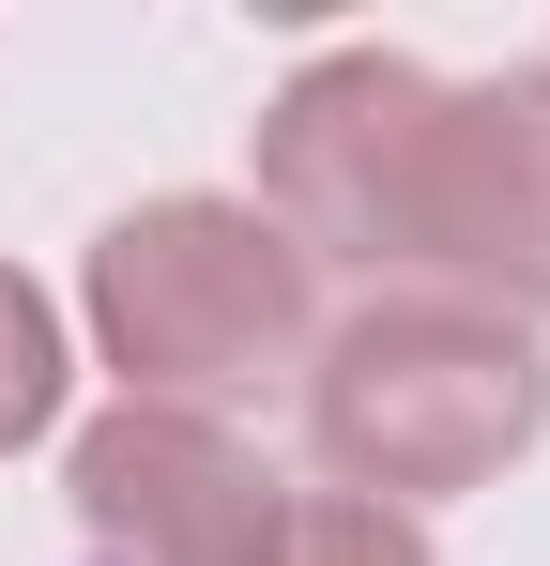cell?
Instances as JSON below:
<instances>
[{"mask_svg":"<svg viewBox=\"0 0 550 566\" xmlns=\"http://www.w3.org/2000/svg\"><path fill=\"white\" fill-rule=\"evenodd\" d=\"M306 444L352 505H458L505 460L550 444V353L536 322L458 306V291H367L306 353Z\"/></svg>","mask_w":550,"mask_h":566,"instance_id":"1","label":"cell"},{"mask_svg":"<svg viewBox=\"0 0 550 566\" xmlns=\"http://www.w3.org/2000/svg\"><path fill=\"white\" fill-rule=\"evenodd\" d=\"M77 322H92V368L123 398L214 413V398H245V382L321 353V276H306V245L275 230L261 199L169 185V199H138V214L92 230Z\"/></svg>","mask_w":550,"mask_h":566,"instance_id":"2","label":"cell"},{"mask_svg":"<svg viewBox=\"0 0 550 566\" xmlns=\"http://www.w3.org/2000/svg\"><path fill=\"white\" fill-rule=\"evenodd\" d=\"M429 154H444V77L413 46H321L290 62V93L261 107V214L352 276L413 291L429 276Z\"/></svg>","mask_w":550,"mask_h":566,"instance_id":"3","label":"cell"},{"mask_svg":"<svg viewBox=\"0 0 550 566\" xmlns=\"http://www.w3.org/2000/svg\"><path fill=\"white\" fill-rule=\"evenodd\" d=\"M92 566H275L290 490L261 474V444L230 413H169V398H107L62 460Z\"/></svg>","mask_w":550,"mask_h":566,"instance_id":"4","label":"cell"},{"mask_svg":"<svg viewBox=\"0 0 550 566\" xmlns=\"http://www.w3.org/2000/svg\"><path fill=\"white\" fill-rule=\"evenodd\" d=\"M458 306L550 322V62H505L444 93V154H429V276Z\"/></svg>","mask_w":550,"mask_h":566,"instance_id":"5","label":"cell"},{"mask_svg":"<svg viewBox=\"0 0 550 566\" xmlns=\"http://www.w3.org/2000/svg\"><path fill=\"white\" fill-rule=\"evenodd\" d=\"M62 398H77V337H62V306L0 261V460L15 444H46L62 429Z\"/></svg>","mask_w":550,"mask_h":566,"instance_id":"6","label":"cell"},{"mask_svg":"<svg viewBox=\"0 0 550 566\" xmlns=\"http://www.w3.org/2000/svg\"><path fill=\"white\" fill-rule=\"evenodd\" d=\"M275 566H444V552H429V521H398V505L290 490V536H275Z\"/></svg>","mask_w":550,"mask_h":566,"instance_id":"7","label":"cell"}]
</instances>
